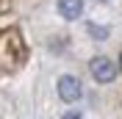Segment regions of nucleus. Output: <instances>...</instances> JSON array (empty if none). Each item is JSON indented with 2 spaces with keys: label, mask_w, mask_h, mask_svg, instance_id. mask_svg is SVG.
<instances>
[{
  "label": "nucleus",
  "mask_w": 122,
  "mask_h": 119,
  "mask_svg": "<svg viewBox=\"0 0 122 119\" xmlns=\"http://www.w3.org/2000/svg\"><path fill=\"white\" fill-rule=\"evenodd\" d=\"M28 61V45L17 28L0 30V69L3 72H17Z\"/></svg>",
  "instance_id": "1"
},
{
  "label": "nucleus",
  "mask_w": 122,
  "mask_h": 119,
  "mask_svg": "<svg viewBox=\"0 0 122 119\" xmlns=\"http://www.w3.org/2000/svg\"><path fill=\"white\" fill-rule=\"evenodd\" d=\"M58 97L64 100V103H75L78 97H81V80H78L75 75L58 78Z\"/></svg>",
  "instance_id": "2"
},
{
  "label": "nucleus",
  "mask_w": 122,
  "mask_h": 119,
  "mask_svg": "<svg viewBox=\"0 0 122 119\" xmlns=\"http://www.w3.org/2000/svg\"><path fill=\"white\" fill-rule=\"evenodd\" d=\"M92 75H94L97 83L114 80V64H111L108 58H103V55H97V58H92Z\"/></svg>",
  "instance_id": "3"
},
{
  "label": "nucleus",
  "mask_w": 122,
  "mask_h": 119,
  "mask_svg": "<svg viewBox=\"0 0 122 119\" xmlns=\"http://www.w3.org/2000/svg\"><path fill=\"white\" fill-rule=\"evenodd\" d=\"M58 11L64 20H78L83 11V0H58Z\"/></svg>",
  "instance_id": "4"
},
{
  "label": "nucleus",
  "mask_w": 122,
  "mask_h": 119,
  "mask_svg": "<svg viewBox=\"0 0 122 119\" xmlns=\"http://www.w3.org/2000/svg\"><path fill=\"white\" fill-rule=\"evenodd\" d=\"M89 33L94 39H100V42H103V39L108 36V28H103V25H89Z\"/></svg>",
  "instance_id": "5"
},
{
  "label": "nucleus",
  "mask_w": 122,
  "mask_h": 119,
  "mask_svg": "<svg viewBox=\"0 0 122 119\" xmlns=\"http://www.w3.org/2000/svg\"><path fill=\"white\" fill-rule=\"evenodd\" d=\"M64 119H81V114H67Z\"/></svg>",
  "instance_id": "6"
},
{
  "label": "nucleus",
  "mask_w": 122,
  "mask_h": 119,
  "mask_svg": "<svg viewBox=\"0 0 122 119\" xmlns=\"http://www.w3.org/2000/svg\"><path fill=\"white\" fill-rule=\"evenodd\" d=\"M119 67H122V55H119Z\"/></svg>",
  "instance_id": "7"
}]
</instances>
